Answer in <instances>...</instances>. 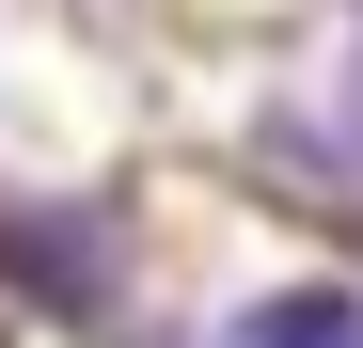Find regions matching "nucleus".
Returning <instances> with one entry per match:
<instances>
[{
    "instance_id": "nucleus-2",
    "label": "nucleus",
    "mask_w": 363,
    "mask_h": 348,
    "mask_svg": "<svg viewBox=\"0 0 363 348\" xmlns=\"http://www.w3.org/2000/svg\"><path fill=\"white\" fill-rule=\"evenodd\" d=\"M0 269L64 285V301H95V238H32V206H0Z\"/></svg>"
},
{
    "instance_id": "nucleus-1",
    "label": "nucleus",
    "mask_w": 363,
    "mask_h": 348,
    "mask_svg": "<svg viewBox=\"0 0 363 348\" xmlns=\"http://www.w3.org/2000/svg\"><path fill=\"white\" fill-rule=\"evenodd\" d=\"M221 348H363V285H269V301H237Z\"/></svg>"
}]
</instances>
